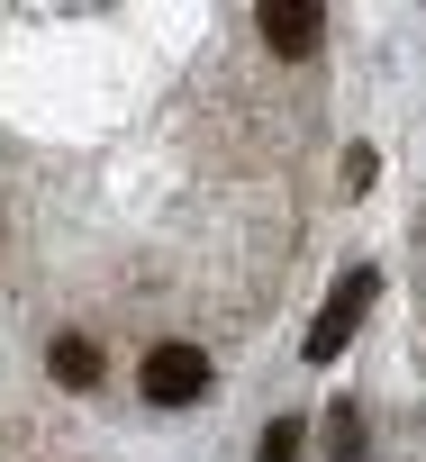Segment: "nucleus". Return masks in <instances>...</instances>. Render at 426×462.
<instances>
[{
  "instance_id": "5",
  "label": "nucleus",
  "mask_w": 426,
  "mask_h": 462,
  "mask_svg": "<svg viewBox=\"0 0 426 462\" xmlns=\"http://www.w3.org/2000/svg\"><path fill=\"white\" fill-rule=\"evenodd\" d=\"M46 372H55L64 390H91V381H100V345H82V336H55V354H46Z\"/></svg>"
},
{
  "instance_id": "3",
  "label": "nucleus",
  "mask_w": 426,
  "mask_h": 462,
  "mask_svg": "<svg viewBox=\"0 0 426 462\" xmlns=\"http://www.w3.org/2000/svg\"><path fill=\"white\" fill-rule=\"evenodd\" d=\"M255 28H264V46H273L282 64H300V55H318L327 10H318V0H264V10H255Z\"/></svg>"
},
{
  "instance_id": "1",
  "label": "nucleus",
  "mask_w": 426,
  "mask_h": 462,
  "mask_svg": "<svg viewBox=\"0 0 426 462\" xmlns=\"http://www.w3.org/2000/svg\"><path fill=\"white\" fill-rule=\"evenodd\" d=\"M372 300H381V273H363V263H354V273L327 291V309H318V327H309V345H300V354H309V363H336V354H345V336L363 327V309H372Z\"/></svg>"
},
{
  "instance_id": "2",
  "label": "nucleus",
  "mask_w": 426,
  "mask_h": 462,
  "mask_svg": "<svg viewBox=\"0 0 426 462\" xmlns=\"http://www.w3.org/2000/svg\"><path fill=\"white\" fill-rule=\"evenodd\" d=\"M136 381H145L154 408H190V399H208V354L199 345H154Z\"/></svg>"
},
{
  "instance_id": "6",
  "label": "nucleus",
  "mask_w": 426,
  "mask_h": 462,
  "mask_svg": "<svg viewBox=\"0 0 426 462\" xmlns=\"http://www.w3.org/2000/svg\"><path fill=\"white\" fill-rule=\"evenodd\" d=\"M300 453H309V426H300V417H273L264 444H255V462H300Z\"/></svg>"
},
{
  "instance_id": "4",
  "label": "nucleus",
  "mask_w": 426,
  "mask_h": 462,
  "mask_svg": "<svg viewBox=\"0 0 426 462\" xmlns=\"http://www.w3.org/2000/svg\"><path fill=\"white\" fill-rule=\"evenodd\" d=\"M327 453H336V462H372V426H363V408H354V399H336V408H327Z\"/></svg>"
}]
</instances>
